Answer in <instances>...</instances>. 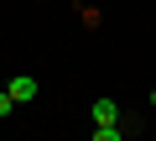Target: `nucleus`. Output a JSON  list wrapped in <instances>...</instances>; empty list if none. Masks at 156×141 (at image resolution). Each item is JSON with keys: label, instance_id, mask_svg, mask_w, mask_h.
I'll return each instance as SVG.
<instances>
[{"label": "nucleus", "instance_id": "f257e3e1", "mask_svg": "<svg viewBox=\"0 0 156 141\" xmlns=\"http://www.w3.org/2000/svg\"><path fill=\"white\" fill-rule=\"evenodd\" d=\"M5 89H11V99H16V105H26V99H37V79H31V73H16V79H11Z\"/></svg>", "mask_w": 156, "mask_h": 141}, {"label": "nucleus", "instance_id": "39448f33", "mask_svg": "<svg viewBox=\"0 0 156 141\" xmlns=\"http://www.w3.org/2000/svg\"><path fill=\"white\" fill-rule=\"evenodd\" d=\"M151 105H156V89H151Z\"/></svg>", "mask_w": 156, "mask_h": 141}, {"label": "nucleus", "instance_id": "7ed1b4c3", "mask_svg": "<svg viewBox=\"0 0 156 141\" xmlns=\"http://www.w3.org/2000/svg\"><path fill=\"white\" fill-rule=\"evenodd\" d=\"M89 141H120V125H94V136Z\"/></svg>", "mask_w": 156, "mask_h": 141}, {"label": "nucleus", "instance_id": "f03ea898", "mask_svg": "<svg viewBox=\"0 0 156 141\" xmlns=\"http://www.w3.org/2000/svg\"><path fill=\"white\" fill-rule=\"evenodd\" d=\"M94 125H120V105L115 99H94Z\"/></svg>", "mask_w": 156, "mask_h": 141}, {"label": "nucleus", "instance_id": "20e7f679", "mask_svg": "<svg viewBox=\"0 0 156 141\" xmlns=\"http://www.w3.org/2000/svg\"><path fill=\"white\" fill-rule=\"evenodd\" d=\"M11 110H16V99H11V89H0V120H5Z\"/></svg>", "mask_w": 156, "mask_h": 141}]
</instances>
